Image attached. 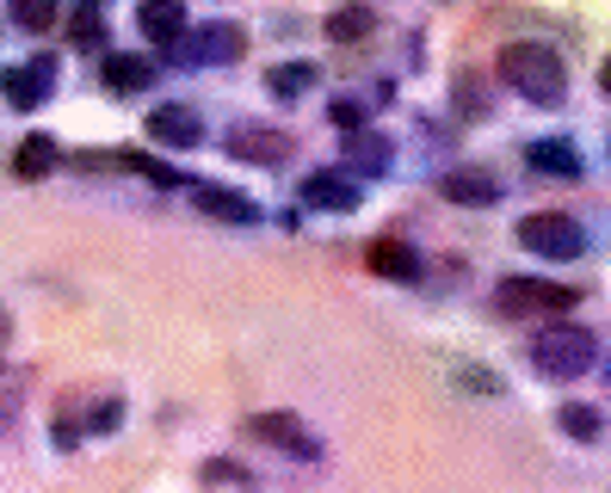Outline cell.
Segmentation results:
<instances>
[{
    "label": "cell",
    "instance_id": "20",
    "mask_svg": "<svg viewBox=\"0 0 611 493\" xmlns=\"http://www.w3.org/2000/svg\"><path fill=\"white\" fill-rule=\"evenodd\" d=\"M309 80H315V68H309V62H285V68H272V93H278V99L309 93Z\"/></svg>",
    "mask_w": 611,
    "mask_h": 493
},
{
    "label": "cell",
    "instance_id": "6",
    "mask_svg": "<svg viewBox=\"0 0 611 493\" xmlns=\"http://www.w3.org/2000/svg\"><path fill=\"white\" fill-rule=\"evenodd\" d=\"M136 31L154 43V50H173L186 38V0H142L136 7Z\"/></svg>",
    "mask_w": 611,
    "mask_h": 493
},
{
    "label": "cell",
    "instance_id": "2",
    "mask_svg": "<svg viewBox=\"0 0 611 493\" xmlns=\"http://www.w3.org/2000/svg\"><path fill=\"white\" fill-rule=\"evenodd\" d=\"M532 364L544 370V377H556V382L587 377V370H593V333H587V327H574V321L544 327L537 345H532Z\"/></svg>",
    "mask_w": 611,
    "mask_h": 493
},
{
    "label": "cell",
    "instance_id": "7",
    "mask_svg": "<svg viewBox=\"0 0 611 493\" xmlns=\"http://www.w3.org/2000/svg\"><path fill=\"white\" fill-rule=\"evenodd\" d=\"M50 80H57V62L38 56L32 68H0V93L13 99L20 112H32V105H43V99H50Z\"/></svg>",
    "mask_w": 611,
    "mask_h": 493
},
{
    "label": "cell",
    "instance_id": "16",
    "mask_svg": "<svg viewBox=\"0 0 611 493\" xmlns=\"http://www.w3.org/2000/svg\"><path fill=\"white\" fill-rule=\"evenodd\" d=\"M371 25H377V7L352 0V7H334V13H327V38H334V43H352V38H364Z\"/></svg>",
    "mask_w": 611,
    "mask_h": 493
},
{
    "label": "cell",
    "instance_id": "18",
    "mask_svg": "<svg viewBox=\"0 0 611 493\" xmlns=\"http://www.w3.org/2000/svg\"><path fill=\"white\" fill-rule=\"evenodd\" d=\"M57 142H50V136H32V142H20V154H13V167L25 173V179H38V173H50V161H57Z\"/></svg>",
    "mask_w": 611,
    "mask_h": 493
},
{
    "label": "cell",
    "instance_id": "19",
    "mask_svg": "<svg viewBox=\"0 0 611 493\" xmlns=\"http://www.w3.org/2000/svg\"><path fill=\"white\" fill-rule=\"evenodd\" d=\"M13 25H25V31H50V25H57V0H13Z\"/></svg>",
    "mask_w": 611,
    "mask_h": 493
},
{
    "label": "cell",
    "instance_id": "5",
    "mask_svg": "<svg viewBox=\"0 0 611 493\" xmlns=\"http://www.w3.org/2000/svg\"><path fill=\"white\" fill-rule=\"evenodd\" d=\"M248 432L266 438V444H278V451H290V456H303V463H315V456H322V438L309 432L297 414H253Z\"/></svg>",
    "mask_w": 611,
    "mask_h": 493
},
{
    "label": "cell",
    "instance_id": "22",
    "mask_svg": "<svg viewBox=\"0 0 611 493\" xmlns=\"http://www.w3.org/2000/svg\"><path fill=\"white\" fill-rule=\"evenodd\" d=\"M204 481H216V488H248V469L241 463H204Z\"/></svg>",
    "mask_w": 611,
    "mask_h": 493
},
{
    "label": "cell",
    "instance_id": "23",
    "mask_svg": "<svg viewBox=\"0 0 611 493\" xmlns=\"http://www.w3.org/2000/svg\"><path fill=\"white\" fill-rule=\"evenodd\" d=\"M359 117H364V105H334V124H340V130H352Z\"/></svg>",
    "mask_w": 611,
    "mask_h": 493
},
{
    "label": "cell",
    "instance_id": "13",
    "mask_svg": "<svg viewBox=\"0 0 611 493\" xmlns=\"http://www.w3.org/2000/svg\"><path fill=\"white\" fill-rule=\"evenodd\" d=\"M191 204L204 216H229V223H260V210L241 198V191H223V186H191Z\"/></svg>",
    "mask_w": 611,
    "mask_h": 493
},
{
    "label": "cell",
    "instance_id": "15",
    "mask_svg": "<svg viewBox=\"0 0 611 493\" xmlns=\"http://www.w3.org/2000/svg\"><path fill=\"white\" fill-rule=\"evenodd\" d=\"M191 43H198V62H235V56H241V43H248V38H241V25L216 20V25H204V31H198V38H191Z\"/></svg>",
    "mask_w": 611,
    "mask_h": 493
},
{
    "label": "cell",
    "instance_id": "1",
    "mask_svg": "<svg viewBox=\"0 0 611 493\" xmlns=\"http://www.w3.org/2000/svg\"><path fill=\"white\" fill-rule=\"evenodd\" d=\"M500 80L513 93H525L532 105H562V93H569L562 50H550V43H537V38H519L500 50Z\"/></svg>",
    "mask_w": 611,
    "mask_h": 493
},
{
    "label": "cell",
    "instance_id": "3",
    "mask_svg": "<svg viewBox=\"0 0 611 493\" xmlns=\"http://www.w3.org/2000/svg\"><path fill=\"white\" fill-rule=\"evenodd\" d=\"M519 246H532L544 260H581L587 253V228L562 216V210H537V216H519Z\"/></svg>",
    "mask_w": 611,
    "mask_h": 493
},
{
    "label": "cell",
    "instance_id": "12",
    "mask_svg": "<svg viewBox=\"0 0 611 493\" xmlns=\"http://www.w3.org/2000/svg\"><path fill=\"white\" fill-rule=\"evenodd\" d=\"M229 149L241 154V161H266V167H278V161L290 154V136L285 130H235Z\"/></svg>",
    "mask_w": 611,
    "mask_h": 493
},
{
    "label": "cell",
    "instance_id": "24",
    "mask_svg": "<svg viewBox=\"0 0 611 493\" xmlns=\"http://www.w3.org/2000/svg\"><path fill=\"white\" fill-rule=\"evenodd\" d=\"M599 87H606V93H611V62H606V68H599Z\"/></svg>",
    "mask_w": 611,
    "mask_h": 493
},
{
    "label": "cell",
    "instance_id": "14",
    "mask_svg": "<svg viewBox=\"0 0 611 493\" xmlns=\"http://www.w3.org/2000/svg\"><path fill=\"white\" fill-rule=\"evenodd\" d=\"M525 161H532L537 173H556V179H574V173H581V154H574V142H562V136L532 142V149H525Z\"/></svg>",
    "mask_w": 611,
    "mask_h": 493
},
{
    "label": "cell",
    "instance_id": "21",
    "mask_svg": "<svg viewBox=\"0 0 611 493\" xmlns=\"http://www.w3.org/2000/svg\"><path fill=\"white\" fill-rule=\"evenodd\" d=\"M556 419H562V432H574V438H599V414H593L587 401H569Z\"/></svg>",
    "mask_w": 611,
    "mask_h": 493
},
{
    "label": "cell",
    "instance_id": "9",
    "mask_svg": "<svg viewBox=\"0 0 611 493\" xmlns=\"http://www.w3.org/2000/svg\"><path fill=\"white\" fill-rule=\"evenodd\" d=\"M439 191L451 198V204H463V210H488L500 198V186L488 179V173H476V167H458V173H445L439 179Z\"/></svg>",
    "mask_w": 611,
    "mask_h": 493
},
{
    "label": "cell",
    "instance_id": "17",
    "mask_svg": "<svg viewBox=\"0 0 611 493\" xmlns=\"http://www.w3.org/2000/svg\"><path fill=\"white\" fill-rule=\"evenodd\" d=\"M154 68L142 56H105V87H149Z\"/></svg>",
    "mask_w": 611,
    "mask_h": 493
},
{
    "label": "cell",
    "instance_id": "10",
    "mask_svg": "<svg viewBox=\"0 0 611 493\" xmlns=\"http://www.w3.org/2000/svg\"><path fill=\"white\" fill-rule=\"evenodd\" d=\"M149 136L167 142V149H191V142L204 136V124H198V112H186V105H161V112H149Z\"/></svg>",
    "mask_w": 611,
    "mask_h": 493
},
{
    "label": "cell",
    "instance_id": "8",
    "mask_svg": "<svg viewBox=\"0 0 611 493\" xmlns=\"http://www.w3.org/2000/svg\"><path fill=\"white\" fill-rule=\"evenodd\" d=\"M364 266L377 271V278H396V285H414L421 278V253L401 241H371L364 246Z\"/></svg>",
    "mask_w": 611,
    "mask_h": 493
},
{
    "label": "cell",
    "instance_id": "4",
    "mask_svg": "<svg viewBox=\"0 0 611 493\" xmlns=\"http://www.w3.org/2000/svg\"><path fill=\"white\" fill-rule=\"evenodd\" d=\"M500 308L507 315H537V308H574V290L569 285H550V278H500Z\"/></svg>",
    "mask_w": 611,
    "mask_h": 493
},
{
    "label": "cell",
    "instance_id": "11",
    "mask_svg": "<svg viewBox=\"0 0 611 493\" xmlns=\"http://www.w3.org/2000/svg\"><path fill=\"white\" fill-rule=\"evenodd\" d=\"M303 204L309 210H352L359 204V186H352V179H340V173H309L303 179Z\"/></svg>",
    "mask_w": 611,
    "mask_h": 493
}]
</instances>
